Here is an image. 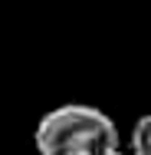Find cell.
Here are the masks:
<instances>
[{"label": "cell", "mask_w": 151, "mask_h": 155, "mask_svg": "<svg viewBox=\"0 0 151 155\" xmlns=\"http://www.w3.org/2000/svg\"><path fill=\"white\" fill-rule=\"evenodd\" d=\"M39 155H115L118 149V129L115 122L82 102H69L59 109H49L36 132H33Z\"/></svg>", "instance_id": "1"}, {"label": "cell", "mask_w": 151, "mask_h": 155, "mask_svg": "<svg viewBox=\"0 0 151 155\" xmlns=\"http://www.w3.org/2000/svg\"><path fill=\"white\" fill-rule=\"evenodd\" d=\"M131 155H151V116H141L131 129Z\"/></svg>", "instance_id": "2"}, {"label": "cell", "mask_w": 151, "mask_h": 155, "mask_svg": "<svg viewBox=\"0 0 151 155\" xmlns=\"http://www.w3.org/2000/svg\"><path fill=\"white\" fill-rule=\"evenodd\" d=\"M115 155H125V152H115Z\"/></svg>", "instance_id": "3"}]
</instances>
